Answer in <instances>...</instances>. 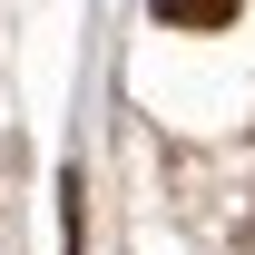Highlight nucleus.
Listing matches in <instances>:
<instances>
[{"label":"nucleus","instance_id":"obj_1","mask_svg":"<svg viewBox=\"0 0 255 255\" xmlns=\"http://www.w3.org/2000/svg\"><path fill=\"white\" fill-rule=\"evenodd\" d=\"M236 10H246V0H157V20H167V30H226Z\"/></svg>","mask_w":255,"mask_h":255}]
</instances>
